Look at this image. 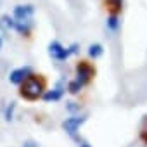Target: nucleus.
<instances>
[{
  "label": "nucleus",
  "instance_id": "obj_2",
  "mask_svg": "<svg viewBox=\"0 0 147 147\" xmlns=\"http://www.w3.org/2000/svg\"><path fill=\"white\" fill-rule=\"evenodd\" d=\"M78 52V43H73L71 47H64L61 42L54 40L49 43V55L55 61H66L67 57H71L73 54Z\"/></svg>",
  "mask_w": 147,
  "mask_h": 147
},
{
  "label": "nucleus",
  "instance_id": "obj_8",
  "mask_svg": "<svg viewBox=\"0 0 147 147\" xmlns=\"http://www.w3.org/2000/svg\"><path fill=\"white\" fill-rule=\"evenodd\" d=\"M106 7L111 11V14H119L123 11V0H106Z\"/></svg>",
  "mask_w": 147,
  "mask_h": 147
},
{
  "label": "nucleus",
  "instance_id": "obj_11",
  "mask_svg": "<svg viewBox=\"0 0 147 147\" xmlns=\"http://www.w3.org/2000/svg\"><path fill=\"white\" fill-rule=\"evenodd\" d=\"M106 26H107V30H109V31H118V28H119L118 14H111V16L107 18V21H106Z\"/></svg>",
  "mask_w": 147,
  "mask_h": 147
},
{
  "label": "nucleus",
  "instance_id": "obj_12",
  "mask_svg": "<svg viewBox=\"0 0 147 147\" xmlns=\"http://www.w3.org/2000/svg\"><path fill=\"white\" fill-rule=\"evenodd\" d=\"M82 88H83V85L75 78V80H71L69 83H67V92L71 94V95H76V94H80L82 92Z\"/></svg>",
  "mask_w": 147,
  "mask_h": 147
},
{
  "label": "nucleus",
  "instance_id": "obj_7",
  "mask_svg": "<svg viewBox=\"0 0 147 147\" xmlns=\"http://www.w3.org/2000/svg\"><path fill=\"white\" fill-rule=\"evenodd\" d=\"M64 87H62V83L59 82L57 85H55V88H52V90H45L43 92V95H42V99L45 100V102H55V100H61L62 99V95H64Z\"/></svg>",
  "mask_w": 147,
  "mask_h": 147
},
{
  "label": "nucleus",
  "instance_id": "obj_14",
  "mask_svg": "<svg viewBox=\"0 0 147 147\" xmlns=\"http://www.w3.org/2000/svg\"><path fill=\"white\" fill-rule=\"evenodd\" d=\"M23 147H38V144L35 142V140H24V144H23Z\"/></svg>",
  "mask_w": 147,
  "mask_h": 147
},
{
  "label": "nucleus",
  "instance_id": "obj_3",
  "mask_svg": "<svg viewBox=\"0 0 147 147\" xmlns=\"http://www.w3.org/2000/svg\"><path fill=\"white\" fill-rule=\"evenodd\" d=\"M94 76H95V67H94L90 62L80 61V62L76 64V80H78L83 87H85L87 83H90Z\"/></svg>",
  "mask_w": 147,
  "mask_h": 147
},
{
  "label": "nucleus",
  "instance_id": "obj_16",
  "mask_svg": "<svg viewBox=\"0 0 147 147\" xmlns=\"http://www.w3.org/2000/svg\"><path fill=\"white\" fill-rule=\"evenodd\" d=\"M80 147H90V145H88V144H82Z\"/></svg>",
  "mask_w": 147,
  "mask_h": 147
},
{
  "label": "nucleus",
  "instance_id": "obj_1",
  "mask_svg": "<svg viewBox=\"0 0 147 147\" xmlns=\"http://www.w3.org/2000/svg\"><path fill=\"white\" fill-rule=\"evenodd\" d=\"M43 92H45V82L42 78H38L36 75L28 76L19 85V95L26 100H38V99H42Z\"/></svg>",
  "mask_w": 147,
  "mask_h": 147
},
{
  "label": "nucleus",
  "instance_id": "obj_15",
  "mask_svg": "<svg viewBox=\"0 0 147 147\" xmlns=\"http://www.w3.org/2000/svg\"><path fill=\"white\" fill-rule=\"evenodd\" d=\"M2 45H4V40H2V36H0V50H2Z\"/></svg>",
  "mask_w": 147,
  "mask_h": 147
},
{
  "label": "nucleus",
  "instance_id": "obj_5",
  "mask_svg": "<svg viewBox=\"0 0 147 147\" xmlns=\"http://www.w3.org/2000/svg\"><path fill=\"white\" fill-rule=\"evenodd\" d=\"M33 75V67L31 66H21V67H16V69H12L11 71V75H9V82L12 83V85H21L28 76H31Z\"/></svg>",
  "mask_w": 147,
  "mask_h": 147
},
{
  "label": "nucleus",
  "instance_id": "obj_9",
  "mask_svg": "<svg viewBox=\"0 0 147 147\" xmlns=\"http://www.w3.org/2000/svg\"><path fill=\"white\" fill-rule=\"evenodd\" d=\"M0 26L5 28V30H14V26H16V19H14L11 14H4L2 18H0Z\"/></svg>",
  "mask_w": 147,
  "mask_h": 147
},
{
  "label": "nucleus",
  "instance_id": "obj_13",
  "mask_svg": "<svg viewBox=\"0 0 147 147\" xmlns=\"http://www.w3.org/2000/svg\"><path fill=\"white\" fill-rule=\"evenodd\" d=\"M14 109H16V102H11V104L7 106V109H5V119H7V121L12 119V116H14Z\"/></svg>",
  "mask_w": 147,
  "mask_h": 147
},
{
  "label": "nucleus",
  "instance_id": "obj_6",
  "mask_svg": "<svg viewBox=\"0 0 147 147\" xmlns=\"http://www.w3.org/2000/svg\"><path fill=\"white\" fill-rule=\"evenodd\" d=\"M33 14H35V7L30 4H19L12 11V18L16 21H30L33 19Z\"/></svg>",
  "mask_w": 147,
  "mask_h": 147
},
{
  "label": "nucleus",
  "instance_id": "obj_4",
  "mask_svg": "<svg viewBox=\"0 0 147 147\" xmlns=\"http://www.w3.org/2000/svg\"><path fill=\"white\" fill-rule=\"evenodd\" d=\"M85 121H87V116H69V118H66V119L62 121V130H64L69 137L76 138V133H78L80 126H82Z\"/></svg>",
  "mask_w": 147,
  "mask_h": 147
},
{
  "label": "nucleus",
  "instance_id": "obj_10",
  "mask_svg": "<svg viewBox=\"0 0 147 147\" xmlns=\"http://www.w3.org/2000/svg\"><path fill=\"white\" fill-rule=\"evenodd\" d=\"M102 54H104V47H102L100 43H92V45L88 47V55H90L92 59H99Z\"/></svg>",
  "mask_w": 147,
  "mask_h": 147
}]
</instances>
